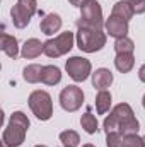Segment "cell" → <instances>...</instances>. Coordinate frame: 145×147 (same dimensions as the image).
<instances>
[{
  "label": "cell",
  "instance_id": "1",
  "mask_svg": "<svg viewBox=\"0 0 145 147\" xmlns=\"http://www.w3.org/2000/svg\"><path fill=\"white\" fill-rule=\"evenodd\" d=\"M103 127H104L106 134L121 132L123 135H130V134H138L140 123L135 118V113L128 103H119L111 110L109 116L104 118Z\"/></svg>",
  "mask_w": 145,
  "mask_h": 147
},
{
  "label": "cell",
  "instance_id": "2",
  "mask_svg": "<svg viewBox=\"0 0 145 147\" xmlns=\"http://www.w3.org/2000/svg\"><path fill=\"white\" fill-rule=\"evenodd\" d=\"M29 118L22 113V111H14L10 115L9 125L5 127L3 134H2V142L3 147H19L24 144L26 140V134L29 130Z\"/></svg>",
  "mask_w": 145,
  "mask_h": 147
},
{
  "label": "cell",
  "instance_id": "3",
  "mask_svg": "<svg viewBox=\"0 0 145 147\" xmlns=\"http://www.w3.org/2000/svg\"><path fill=\"white\" fill-rule=\"evenodd\" d=\"M77 46L84 53H96L106 46V33L103 29H94V28H79L77 29Z\"/></svg>",
  "mask_w": 145,
  "mask_h": 147
},
{
  "label": "cell",
  "instance_id": "4",
  "mask_svg": "<svg viewBox=\"0 0 145 147\" xmlns=\"http://www.w3.org/2000/svg\"><path fill=\"white\" fill-rule=\"evenodd\" d=\"M103 19V9L97 0H89L80 7V19L77 21V28H94L103 29L104 26Z\"/></svg>",
  "mask_w": 145,
  "mask_h": 147
},
{
  "label": "cell",
  "instance_id": "5",
  "mask_svg": "<svg viewBox=\"0 0 145 147\" xmlns=\"http://www.w3.org/2000/svg\"><path fill=\"white\" fill-rule=\"evenodd\" d=\"M28 103H29V108L33 111V115L38 120L46 121V120L51 118V115H53V101H51V96L46 91H41V89L33 91L29 94Z\"/></svg>",
  "mask_w": 145,
  "mask_h": 147
},
{
  "label": "cell",
  "instance_id": "6",
  "mask_svg": "<svg viewBox=\"0 0 145 147\" xmlns=\"http://www.w3.org/2000/svg\"><path fill=\"white\" fill-rule=\"evenodd\" d=\"M73 41L75 36L70 31H65V33H60L58 36L50 38L48 41H44V50L43 53L50 58H58V57H63L67 55L70 50L73 48Z\"/></svg>",
  "mask_w": 145,
  "mask_h": 147
},
{
  "label": "cell",
  "instance_id": "7",
  "mask_svg": "<svg viewBox=\"0 0 145 147\" xmlns=\"http://www.w3.org/2000/svg\"><path fill=\"white\" fill-rule=\"evenodd\" d=\"M38 12V2L36 0H17V3L10 9L12 22L17 29H24L29 26L33 16Z\"/></svg>",
  "mask_w": 145,
  "mask_h": 147
},
{
  "label": "cell",
  "instance_id": "8",
  "mask_svg": "<svg viewBox=\"0 0 145 147\" xmlns=\"http://www.w3.org/2000/svg\"><path fill=\"white\" fill-rule=\"evenodd\" d=\"M65 70L70 75L72 80H75V82H84L92 74V65L84 57H70L67 60V63H65Z\"/></svg>",
  "mask_w": 145,
  "mask_h": 147
},
{
  "label": "cell",
  "instance_id": "9",
  "mask_svg": "<svg viewBox=\"0 0 145 147\" xmlns=\"http://www.w3.org/2000/svg\"><path fill=\"white\" fill-rule=\"evenodd\" d=\"M84 103V91L79 86H67L60 92V106L68 113L80 110Z\"/></svg>",
  "mask_w": 145,
  "mask_h": 147
},
{
  "label": "cell",
  "instance_id": "10",
  "mask_svg": "<svg viewBox=\"0 0 145 147\" xmlns=\"http://www.w3.org/2000/svg\"><path fill=\"white\" fill-rule=\"evenodd\" d=\"M62 28V17L55 12H50V14H44L41 22H39V29L43 34L46 36H53L55 33H58Z\"/></svg>",
  "mask_w": 145,
  "mask_h": 147
},
{
  "label": "cell",
  "instance_id": "11",
  "mask_svg": "<svg viewBox=\"0 0 145 147\" xmlns=\"http://www.w3.org/2000/svg\"><path fill=\"white\" fill-rule=\"evenodd\" d=\"M106 33L109 36H113L114 39L118 38H125L128 34V22L116 17V16H109V19L106 21Z\"/></svg>",
  "mask_w": 145,
  "mask_h": 147
},
{
  "label": "cell",
  "instance_id": "12",
  "mask_svg": "<svg viewBox=\"0 0 145 147\" xmlns=\"http://www.w3.org/2000/svg\"><path fill=\"white\" fill-rule=\"evenodd\" d=\"M43 50H44V43H41L38 38H29V39H26V43L21 48V57L26 60H31V58L39 57L43 53Z\"/></svg>",
  "mask_w": 145,
  "mask_h": 147
},
{
  "label": "cell",
  "instance_id": "13",
  "mask_svg": "<svg viewBox=\"0 0 145 147\" xmlns=\"http://www.w3.org/2000/svg\"><path fill=\"white\" fill-rule=\"evenodd\" d=\"M113 80H114V77H113L111 70L104 69V67L97 69L96 72L92 74V86L96 89H99V91H106L109 86L113 84Z\"/></svg>",
  "mask_w": 145,
  "mask_h": 147
},
{
  "label": "cell",
  "instance_id": "14",
  "mask_svg": "<svg viewBox=\"0 0 145 147\" xmlns=\"http://www.w3.org/2000/svg\"><path fill=\"white\" fill-rule=\"evenodd\" d=\"M0 48H2V51H3L9 58H14V60H15L17 55H19V43H17V38L12 36V34H7V33L2 34Z\"/></svg>",
  "mask_w": 145,
  "mask_h": 147
},
{
  "label": "cell",
  "instance_id": "15",
  "mask_svg": "<svg viewBox=\"0 0 145 147\" xmlns=\"http://www.w3.org/2000/svg\"><path fill=\"white\" fill-rule=\"evenodd\" d=\"M135 65V57L133 53H116L114 57V67L121 74H128Z\"/></svg>",
  "mask_w": 145,
  "mask_h": 147
},
{
  "label": "cell",
  "instance_id": "16",
  "mask_svg": "<svg viewBox=\"0 0 145 147\" xmlns=\"http://www.w3.org/2000/svg\"><path fill=\"white\" fill-rule=\"evenodd\" d=\"M133 14L135 12H133V7H132L130 0H119V2H116L113 5V12H111V16H116V17L126 21V22L133 17Z\"/></svg>",
  "mask_w": 145,
  "mask_h": 147
},
{
  "label": "cell",
  "instance_id": "17",
  "mask_svg": "<svg viewBox=\"0 0 145 147\" xmlns=\"http://www.w3.org/2000/svg\"><path fill=\"white\" fill-rule=\"evenodd\" d=\"M62 80V70L55 65H44L41 74V82L46 86H56Z\"/></svg>",
  "mask_w": 145,
  "mask_h": 147
},
{
  "label": "cell",
  "instance_id": "18",
  "mask_svg": "<svg viewBox=\"0 0 145 147\" xmlns=\"http://www.w3.org/2000/svg\"><path fill=\"white\" fill-rule=\"evenodd\" d=\"M41 74H43V67L38 63H31L22 70V77L29 84H38V82H41Z\"/></svg>",
  "mask_w": 145,
  "mask_h": 147
},
{
  "label": "cell",
  "instance_id": "19",
  "mask_svg": "<svg viewBox=\"0 0 145 147\" xmlns=\"http://www.w3.org/2000/svg\"><path fill=\"white\" fill-rule=\"evenodd\" d=\"M111 108V92L108 91H99L97 96H96V110L99 115H104L108 113Z\"/></svg>",
  "mask_w": 145,
  "mask_h": 147
},
{
  "label": "cell",
  "instance_id": "20",
  "mask_svg": "<svg viewBox=\"0 0 145 147\" xmlns=\"http://www.w3.org/2000/svg\"><path fill=\"white\" fill-rule=\"evenodd\" d=\"M80 125H82V128H84L89 135H92V134H96V132L99 130L97 120H96V116L91 113V110L82 115V118H80Z\"/></svg>",
  "mask_w": 145,
  "mask_h": 147
},
{
  "label": "cell",
  "instance_id": "21",
  "mask_svg": "<svg viewBox=\"0 0 145 147\" xmlns=\"http://www.w3.org/2000/svg\"><path fill=\"white\" fill-rule=\"evenodd\" d=\"M133 50H135V43L128 36L118 38L114 41V51L116 53H133Z\"/></svg>",
  "mask_w": 145,
  "mask_h": 147
},
{
  "label": "cell",
  "instance_id": "22",
  "mask_svg": "<svg viewBox=\"0 0 145 147\" xmlns=\"http://www.w3.org/2000/svg\"><path fill=\"white\" fill-rule=\"evenodd\" d=\"M60 142L67 147H77L80 144V137L75 130H65L60 134Z\"/></svg>",
  "mask_w": 145,
  "mask_h": 147
},
{
  "label": "cell",
  "instance_id": "23",
  "mask_svg": "<svg viewBox=\"0 0 145 147\" xmlns=\"http://www.w3.org/2000/svg\"><path fill=\"white\" fill-rule=\"evenodd\" d=\"M125 135L121 132H109L106 134V146L108 147H123Z\"/></svg>",
  "mask_w": 145,
  "mask_h": 147
},
{
  "label": "cell",
  "instance_id": "24",
  "mask_svg": "<svg viewBox=\"0 0 145 147\" xmlns=\"http://www.w3.org/2000/svg\"><path fill=\"white\" fill-rule=\"evenodd\" d=\"M123 147H144V139H142L138 134H130V135H125Z\"/></svg>",
  "mask_w": 145,
  "mask_h": 147
},
{
  "label": "cell",
  "instance_id": "25",
  "mask_svg": "<svg viewBox=\"0 0 145 147\" xmlns=\"http://www.w3.org/2000/svg\"><path fill=\"white\" fill-rule=\"evenodd\" d=\"M130 3H132L135 14H144L145 12V0H130Z\"/></svg>",
  "mask_w": 145,
  "mask_h": 147
},
{
  "label": "cell",
  "instance_id": "26",
  "mask_svg": "<svg viewBox=\"0 0 145 147\" xmlns=\"http://www.w3.org/2000/svg\"><path fill=\"white\" fill-rule=\"evenodd\" d=\"M138 79H140L142 82H145V63L140 67V70H138Z\"/></svg>",
  "mask_w": 145,
  "mask_h": 147
},
{
  "label": "cell",
  "instance_id": "27",
  "mask_svg": "<svg viewBox=\"0 0 145 147\" xmlns=\"http://www.w3.org/2000/svg\"><path fill=\"white\" fill-rule=\"evenodd\" d=\"M68 2H70L72 5H75V7H82V5H84L85 2H89V0H68Z\"/></svg>",
  "mask_w": 145,
  "mask_h": 147
},
{
  "label": "cell",
  "instance_id": "28",
  "mask_svg": "<svg viewBox=\"0 0 145 147\" xmlns=\"http://www.w3.org/2000/svg\"><path fill=\"white\" fill-rule=\"evenodd\" d=\"M82 147H96V146H92V144H84Z\"/></svg>",
  "mask_w": 145,
  "mask_h": 147
},
{
  "label": "cell",
  "instance_id": "29",
  "mask_svg": "<svg viewBox=\"0 0 145 147\" xmlns=\"http://www.w3.org/2000/svg\"><path fill=\"white\" fill-rule=\"evenodd\" d=\"M142 105H144V108H145V94H144V98H142Z\"/></svg>",
  "mask_w": 145,
  "mask_h": 147
},
{
  "label": "cell",
  "instance_id": "30",
  "mask_svg": "<svg viewBox=\"0 0 145 147\" xmlns=\"http://www.w3.org/2000/svg\"><path fill=\"white\" fill-rule=\"evenodd\" d=\"M34 147H46V146H34Z\"/></svg>",
  "mask_w": 145,
  "mask_h": 147
},
{
  "label": "cell",
  "instance_id": "31",
  "mask_svg": "<svg viewBox=\"0 0 145 147\" xmlns=\"http://www.w3.org/2000/svg\"><path fill=\"white\" fill-rule=\"evenodd\" d=\"M144 147H145V139H144Z\"/></svg>",
  "mask_w": 145,
  "mask_h": 147
},
{
  "label": "cell",
  "instance_id": "32",
  "mask_svg": "<svg viewBox=\"0 0 145 147\" xmlns=\"http://www.w3.org/2000/svg\"><path fill=\"white\" fill-rule=\"evenodd\" d=\"M63 147H67V146H63Z\"/></svg>",
  "mask_w": 145,
  "mask_h": 147
}]
</instances>
